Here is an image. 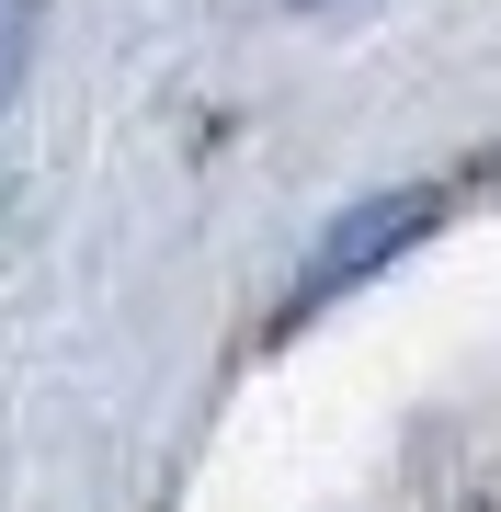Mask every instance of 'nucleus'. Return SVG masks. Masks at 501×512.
<instances>
[{
    "label": "nucleus",
    "mask_w": 501,
    "mask_h": 512,
    "mask_svg": "<svg viewBox=\"0 0 501 512\" xmlns=\"http://www.w3.org/2000/svg\"><path fill=\"white\" fill-rule=\"evenodd\" d=\"M433 217H445V194H422V183H410V194H376V205H353V217H342V228L308 251V274H297V296H285V319H319L342 285L388 274V262H399V251H410V239H422Z\"/></svg>",
    "instance_id": "1"
},
{
    "label": "nucleus",
    "mask_w": 501,
    "mask_h": 512,
    "mask_svg": "<svg viewBox=\"0 0 501 512\" xmlns=\"http://www.w3.org/2000/svg\"><path fill=\"white\" fill-rule=\"evenodd\" d=\"M35 23H46V0H0V103H12L23 69H35Z\"/></svg>",
    "instance_id": "2"
}]
</instances>
